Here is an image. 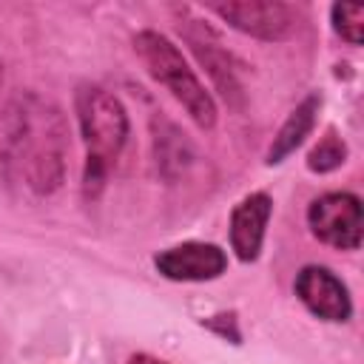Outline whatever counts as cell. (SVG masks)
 <instances>
[{
	"instance_id": "cell-1",
	"label": "cell",
	"mask_w": 364,
	"mask_h": 364,
	"mask_svg": "<svg viewBox=\"0 0 364 364\" xmlns=\"http://www.w3.org/2000/svg\"><path fill=\"white\" fill-rule=\"evenodd\" d=\"M68 119L60 102L37 91L9 100L0 122V173L34 199H48L65 185L68 173Z\"/></svg>"
},
{
	"instance_id": "cell-2",
	"label": "cell",
	"mask_w": 364,
	"mask_h": 364,
	"mask_svg": "<svg viewBox=\"0 0 364 364\" xmlns=\"http://www.w3.org/2000/svg\"><path fill=\"white\" fill-rule=\"evenodd\" d=\"M74 117L85 148L82 159V199L91 205L102 196L111 171L117 168L128 136L131 117L125 102L100 82H80L74 91Z\"/></svg>"
},
{
	"instance_id": "cell-3",
	"label": "cell",
	"mask_w": 364,
	"mask_h": 364,
	"mask_svg": "<svg viewBox=\"0 0 364 364\" xmlns=\"http://www.w3.org/2000/svg\"><path fill=\"white\" fill-rule=\"evenodd\" d=\"M134 54L145 65L154 82H159L193 119L196 128L213 131L219 119V108L213 94L205 88L199 74L191 68L182 48L156 28H142L134 34Z\"/></svg>"
},
{
	"instance_id": "cell-4",
	"label": "cell",
	"mask_w": 364,
	"mask_h": 364,
	"mask_svg": "<svg viewBox=\"0 0 364 364\" xmlns=\"http://www.w3.org/2000/svg\"><path fill=\"white\" fill-rule=\"evenodd\" d=\"M179 31H182V40L188 43V48L193 51L196 63L210 77L213 91H219L222 100L239 111L245 105V85H242V63L236 60V54L199 17H185V20L179 17Z\"/></svg>"
},
{
	"instance_id": "cell-5",
	"label": "cell",
	"mask_w": 364,
	"mask_h": 364,
	"mask_svg": "<svg viewBox=\"0 0 364 364\" xmlns=\"http://www.w3.org/2000/svg\"><path fill=\"white\" fill-rule=\"evenodd\" d=\"M205 11L262 43H282L299 26V9L282 0H213L205 3Z\"/></svg>"
},
{
	"instance_id": "cell-6",
	"label": "cell",
	"mask_w": 364,
	"mask_h": 364,
	"mask_svg": "<svg viewBox=\"0 0 364 364\" xmlns=\"http://www.w3.org/2000/svg\"><path fill=\"white\" fill-rule=\"evenodd\" d=\"M310 233L333 250H358L364 239L361 199L353 191H327L307 205Z\"/></svg>"
},
{
	"instance_id": "cell-7",
	"label": "cell",
	"mask_w": 364,
	"mask_h": 364,
	"mask_svg": "<svg viewBox=\"0 0 364 364\" xmlns=\"http://www.w3.org/2000/svg\"><path fill=\"white\" fill-rule=\"evenodd\" d=\"M293 290L304 310L321 321L344 324L353 318V299L347 284L324 264H304L296 273Z\"/></svg>"
},
{
	"instance_id": "cell-8",
	"label": "cell",
	"mask_w": 364,
	"mask_h": 364,
	"mask_svg": "<svg viewBox=\"0 0 364 364\" xmlns=\"http://www.w3.org/2000/svg\"><path fill=\"white\" fill-rule=\"evenodd\" d=\"M154 267L168 282H213L228 273V250L213 242H179L154 256Z\"/></svg>"
},
{
	"instance_id": "cell-9",
	"label": "cell",
	"mask_w": 364,
	"mask_h": 364,
	"mask_svg": "<svg viewBox=\"0 0 364 364\" xmlns=\"http://www.w3.org/2000/svg\"><path fill=\"white\" fill-rule=\"evenodd\" d=\"M270 216H273V196L267 191H250L233 205L228 222V239L239 262L250 264L262 256Z\"/></svg>"
},
{
	"instance_id": "cell-10",
	"label": "cell",
	"mask_w": 364,
	"mask_h": 364,
	"mask_svg": "<svg viewBox=\"0 0 364 364\" xmlns=\"http://www.w3.org/2000/svg\"><path fill=\"white\" fill-rule=\"evenodd\" d=\"M321 105H324L321 94H318V91H310V94L284 117V122L279 125V131L273 134V139H270V145H267L264 165H270V168H273V165H282L287 156H293V154L304 145V139L313 134V128H316V122H318Z\"/></svg>"
},
{
	"instance_id": "cell-11",
	"label": "cell",
	"mask_w": 364,
	"mask_h": 364,
	"mask_svg": "<svg viewBox=\"0 0 364 364\" xmlns=\"http://www.w3.org/2000/svg\"><path fill=\"white\" fill-rule=\"evenodd\" d=\"M154 159H156V171L168 182H173L176 176H182L191 168V162H193V145L162 114L154 117Z\"/></svg>"
},
{
	"instance_id": "cell-12",
	"label": "cell",
	"mask_w": 364,
	"mask_h": 364,
	"mask_svg": "<svg viewBox=\"0 0 364 364\" xmlns=\"http://www.w3.org/2000/svg\"><path fill=\"white\" fill-rule=\"evenodd\" d=\"M347 156H350V148H347L344 136H341L336 128H327V131L318 136V142L307 151L304 165H307L310 173L324 176V173L338 171V168L347 162Z\"/></svg>"
},
{
	"instance_id": "cell-13",
	"label": "cell",
	"mask_w": 364,
	"mask_h": 364,
	"mask_svg": "<svg viewBox=\"0 0 364 364\" xmlns=\"http://www.w3.org/2000/svg\"><path fill=\"white\" fill-rule=\"evenodd\" d=\"M330 26L347 46H361L364 40V6L355 3H333Z\"/></svg>"
},
{
	"instance_id": "cell-14",
	"label": "cell",
	"mask_w": 364,
	"mask_h": 364,
	"mask_svg": "<svg viewBox=\"0 0 364 364\" xmlns=\"http://www.w3.org/2000/svg\"><path fill=\"white\" fill-rule=\"evenodd\" d=\"M202 327H208L213 336H219L222 341H230V344H242V330H239V316L233 310H225V313H213L208 318L199 321Z\"/></svg>"
},
{
	"instance_id": "cell-15",
	"label": "cell",
	"mask_w": 364,
	"mask_h": 364,
	"mask_svg": "<svg viewBox=\"0 0 364 364\" xmlns=\"http://www.w3.org/2000/svg\"><path fill=\"white\" fill-rule=\"evenodd\" d=\"M125 364H168L165 358H156V355H151V353H134Z\"/></svg>"
},
{
	"instance_id": "cell-16",
	"label": "cell",
	"mask_w": 364,
	"mask_h": 364,
	"mask_svg": "<svg viewBox=\"0 0 364 364\" xmlns=\"http://www.w3.org/2000/svg\"><path fill=\"white\" fill-rule=\"evenodd\" d=\"M0 88H3V60H0Z\"/></svg>"
}]
</instances>
